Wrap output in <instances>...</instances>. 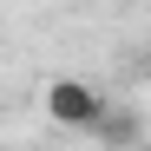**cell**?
<instances>
[{
  "instance_id": "1",
  "label": "cell",
  "mask_w": 151,
  "mask_h": 151,
  "mask_svg": "<svg viewBox=\"0 0 151 151\" xmlns=\"http://www.w3.org/2000/svg\"><path fill=\"white\" fill-rule=\"evenodd\" d=\"M46 118L66 125V132H92V125L105 118V99H99L92 79H53L46 86Z\"/></svg>"
},
{
  "instance_id": "2",
  "label": "cell",
  "mask_w": 151,
  "mask_h": 151,
  "mask_svg": "<svg viewBox=\"0 0 151 151\" xmlns=\"http://www.w3.org/2000/svg\"><path fill=\"white\" fill-rule=\"evenodd\" d=\"M92 132H99V138H105L112 151H125V145H138V132H145V118H138L132 105H105V118H99V125H92Z\"/></svg>"
},
{
  "instance_id": "3",
  "label": "cell",
  "mask_w": 151,
  "mask_h": 151,
  "mask_svg": "<svg viewBox=\"0 0 151 151\" xmlns=\"http://www.w3.org/2000/svg\"><path fill=\"white\" fill-rule=\"evenodd\" d=\"M125 151H138V145H125Z\"/></svg>"
}]
</instances>
